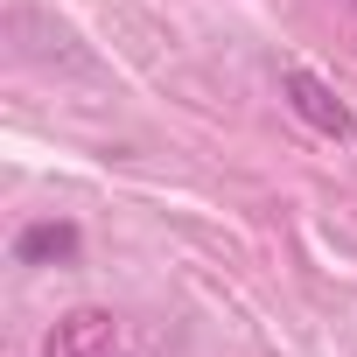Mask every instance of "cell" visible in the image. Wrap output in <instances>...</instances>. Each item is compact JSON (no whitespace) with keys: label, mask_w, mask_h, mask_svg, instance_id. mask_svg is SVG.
Returning a JSON list of instances; mask_svg holds the SVG:
<instances>
[{"label":"cell","mask_w":357,"mask_h":357,"mask_svg":"<svg viewBox=\"0 0 357 357\" xmlns=\"http://www.w3.org/2000/svg\"><path fill=\"white\" fill-rule=\"evenodd\" d=\"M15 259L22 266H56V259H77V225H29L15 238Z\"/></svg>","instance_id":"obj_3"},{"label":"cell","mask_w":357,"mask_h":357,"mask_svg":"<svg viewBox=\"0 0 357 357\" xmlns=\"http://www.w3.org/2000/svg\"><path fill=\"white\" fill-rule=\"evenodd\" d=\"M280 98H287V112H294L301 126H315L322 140H350V133H357V112H350L315 70H301V63L280 70Z\"/></svg>","instance_id":"obj_1"},{"label":"cell","mask_w":357,"mask_h":357,"mask_svg":"<svg viewBox=\"0 0 357 357\" xmlns=\"http://www.w3.org/2000/svg\"><path fill=\"white\" fill-rule=\"evenodd\" d=\"M112 350H119V322L105 308H70L43 336V357H112Z\"/></svg>","instance_id":"obj_2"}]
</instances>
